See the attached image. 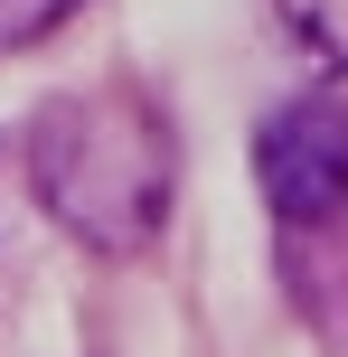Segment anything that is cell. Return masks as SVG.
Listing matches in <instances>:
<instances>
[{
    "label": "cell",
    "instance_id": "3",
    "mask_svg": "<svg viewBox=\"0 0 348 357\" xmlns=\"http://www.w3.org/2000/svg\"><path fill=\"white\" fill-rule=\"evenodd\" d=\"M282 19H292L301 47H320L330 66H348V0H273Z\"/></svg>",
    "mask_w": 348,
    "mask_h": 357
},
{
    "label": "cell",
    "instance_id": "1",
    "mask_svg": "<svg viewBox=\"0 0 348 357\" xmlns=\"http://www.w3.org/2000/svg\"><path fill=\"white\" fill-rule=\"evenodd\" d=\"M29 169H38L47 216L85 254H142L169 216V188H179V142L142 85H94V94L47 104Z\"/></svg>",
    "mask_w": 348,
    "mask_h": 357
},
{
    "label": "cell",
    "instance_id": "2",
    "mask_svg": "<svg viewBox=\"0 0 348 357\" xmlns=\"http://www.w3.org/2000/svg\"><path fill=\"white\" fill-rule=\"evenodd\" d=\"M255 178H264L282 226H330V216H348V104L301 94V104L264 113Z\"/></svg>",
    "mask_w": 348,
    "mask_h": 357
}]
</instances>
